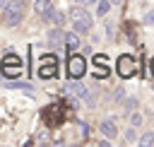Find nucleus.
I'll list each match as a JSON object with an SVG mask.
<instances>
[{"mask_svg":"<svg viewBox=\"0 0 154 147\" xmlns=\"http://www.w3.org/2000/svg\"><path fill=\"white\" fill-rule=\"evenodd\" d=\"M24 10H26L24 0H10V2L2 7V22H5L7 27H17V24H22V19H24Z\"/></svg>","mask_w":154,"mask_h":147,"instance_id":"nucleus-1","label":"nucleus"},{"mask_svg":"<svg viewBox=\"0 0 154 147\" xmlns=\"http://www.w3.org/2000/svg\"><path fill=\"white\" fill-rule=\"evenodd\" d=\"M70 19H72V29H75L77 36L79 34H89V29H91V14L82 5H75L70 10Z\"/></svg>","mask_w":154,"mask_h":147,"instance_id":"nucleus-2","label":"nucleus"},{"mask_svg":"<svg viewBox=\"0 0 154 147\" xmlns=\"http://www.w3.org/2000/svg\"><path fill=\"white\" fill-rule=\"evenodd\" d=\"M0 70H2L5 77H17V75H22V58H19L17 53H7V55L2 58V63H0Z\"/></svg>","mask_w":154,"mask_h":147,"instance_id":"nucleus-3","label":"nucleus"},{"mask_svg":"<svg viewBox=\"0 0 154 147\" xmlns=\"http://www.w3.org/2000/svg\"><path fill=\"white\" fill-rule=\"evenodd\" d=\"M41 118H43V123H46L48 128H58V125L63 123V118H65V116H63V108H60L58 104H51V106L41 113Z\"/></svg>","mask_w":154,"mask_h":147,"instance_id":"nucleus-4","label":"nucleus"},{"mask_svg":"<svg viewBox=\"0 0 154 147\" xmlns=\"http://www.w3.org/2000/svg\"><path fill=\"white\" fill-rule=\"evenodd\" d=\"M67 72H70V77L79 80V77L87 72V60H84L82 55L72 53V55H70V60H67Z\"/></svg>","mask_w":154,"mask_h":147,"instance_id":"nucleus-5","label":"nucleus"},{"mask_svg":"<svg viewBox=\"0 0 154 147\" xmlns=\"http://www.w3.org/2000/svg\"><path fill=\"white\" fill-rule=\"evenodd\" d=\"M55 65H58V58H55V55H41V63H38V77H43V80L55 77Z\"/></svg>","mask_w":154,"mask_h":147,"instance_id":"nucleus-6","label":"nucleus"},{"mask_svg":"<svg viewBox=\"0 0 154 147\" xmlns=\"http://www.w3.org/2000/svg\"><path fill=\"white\" fill-rule=\"evenodd\" d=\"M137 70V60L132 55H120L118 58V75L120 77H132Z\"/></svg>","mask_w":154,"mask_h":147,"instance_id":"nucleus-7","label":"nucleus"},{"mask_svg":"<svg viewBox=\"0 0 154 147\" xmlns=\"http://www.w3.org/2000/svg\"><path fill=\"white\" fill-rule=\"evenodd\" d=\"M99 130H101L108 140H111V137H118V125H116V120H113V118H106V120L99 125Z\"/></svg>","mask_w":154,"mask_h":147,"instance_id":"nucleus-8","label":"nucleus"},{"mask_svg":"<svg viewBox=\"0 0 154 147\" xmlns=\"http://www.w3.org/2000/svg\"><path fill=\"white\" fill-rule=\"evenodd\" d=\"M34 10L41 19H46V14L53 10V5H51V0H34Z\"/></svg>","mask_w":154,"mask_h":147,"instance_id":"nucleus-9","label":"nucleus"},{"mask_svg":"<svg viewBox=\"0 0 154 147\" xmlns=\"http://www.w3.org/2000/svg\"><path fill=\"white\" fill-rule=\"evenodd\" d=\"M46 22H53L55 27H63V24H65V14L58 12V10H51V12L46 14Z\"/></svg>","mask_w":154,"mask_h":147,"instance_id":"nucleus-10","label":"nucleus"},{"mask_svg":"<svg viewBox=\"0 0 154 147\" xmlns=\"http://www.w3.org/2000/svg\"><path fill=\"white\" fill-rule=\"evenodd\" d=\"M65 43H67V48H70V51L79 48V39H77V34H75V31H72V34H65Z\"/></svg>","mask_w":154,"mask_h":147,"instance_id":"nucleus-11","label":"nucleus"},{"mask_svg":"<svg viewBox=\"0 0 154 147\" xmlns=\"http://www.w3.org/2000/svg\"><path fill=\"white\" fill-rule=\"evenodd\" d=\"M108 7H111V0H96V14L99 17L108 14Z\"/></svg>","mask_w":154,"mask_h":147,"instance_id":"nucleus-12","label":"nucleus"},{"mask_svg":"<svg viewBox=\"0 0 154 147\" xmlns=\"http://www.w3.org/2000/svg\"><path fill=\"white\" fill-rule=\"evenodd\" d=\"M154 142V133H144L142 137H140V145H144V147H149Z\"/></svg>","mask_w":154,"mask_h":147,"instance_id":"nucleus-13","label":"nucleus"},{"mask_svg":"<svg viewBox=\"0 0 154 147\" xmlns=\"http://www.w3.org/2000/svg\"><path fill=\"white\" fill-rule=\"evenodd\" d=\"M130 125H132V128L142 125V116H140V113H132V116H130Z\"/></svg>","mask_w":154,"mask_h":147,"instance_id":"nucleus-14","label":"nucleus"},{"mask_svg":"<svg viewBox=\"0 0 154 147\" xmlns=\"http://www.w3.org/2000/svg\"><path fill=\"white\" fill-rule=\"evenodd\" d=\"M144 24H154V10H149V12H147V17H144Z\"/></svg>","mask_w":154,"mask_h":147,"instance_id":"nucleus-15","label":"nucleus"},{"mask_svg":"<svg viewBox=\"0 0 154 147\" xmlns=\"http://www.w3.org/2000/svg\"><path fill=\"white\" fill-rule=\"evenodd\" d=\"M135 104H137L135 99H128V101H125V108H128V111H132V108H135Z\"/></svg>","mask_w":154,"mask_h":147,"instance_id":"nucleus-16","label":"nucleus"},{"mask_svg":"<svg viewBox=\"0 0 154 147\" xmlns=\"http://www.w3.org/2000/svg\"><path fill=\"white\" fill-rule=\"evenodd\" d=\"M125 140H135V128H130V130L125 133Z\"/></svg>","mask_w":154,"mask_h":147,"instance_id":"nucleus-17","label":"nucleus"},{"mask_svg":"<svg viewBox=\"0 0 154 147\" xmlns=\"http://www.w3.org/2000/svg\"><path fill=\"white\" fill-rule=\"evenodd\" d=\"M75 2H79V5H91V2H96V0H75Z\"/></svg>","mask_w":154,"mask_h":147,"instance_id":"nucleus-18","label":"nucleus"},{"mask_svg":"<svg viewBox=\"0 0 154 147\" xmlns=\"http://www.w3.org/2000/svg\"><path fill=\"white\" fill-rule=\"evenodd\" d=\"M152 72H154V58H152Z\"/></svg>","mask_w":154,"mask_h":147,"instance_id":"nucleus-19","label":"nucleus"},{"mask_svg":"<svg viewBox=\"0 0 154 147\" xmlns=\"http://www.w3.org/2000/svg\"><path fill=\"white\" fill-rule=\"evenodd\" d=\"M111 2H116V5H118V2H120V0H111Z\"/></svg>","mask_w":154,"mask_h":147,"instance_id":"nucleus-20","label":"nucleus"}]
</instances>
